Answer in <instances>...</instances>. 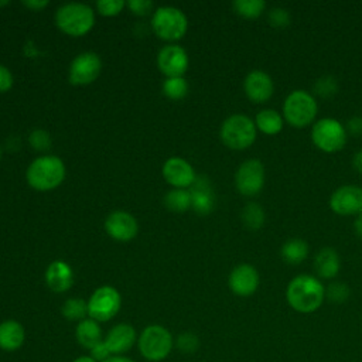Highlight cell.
Returning <instances> with one entry per match:
<instances>
[{"label": "cell", "mask_w": 362, "mask_h": 362, "mask_svg": "<svg viewBox=\"0 0 362 362\" xmlns=\"http://www.w3.org/2000/svg\"><path fill=\"white\" fill-rule=\"evenodd\" d=\"M89 356L92 359H95L96 362H105L106 359H109L112 356V354L109 352L105 341H100L92 349H89Z\"/></svg>", "instance_id": "cell-37"}, {"label": "cell", "mask_w": 362, "mask_h": 362, "mask_svg": "<svg viewBox=\"0 0 362 362\" xmlns=\"http://www.w3.org/2000/svg\"><path fill=\"white\" fill-rule=\"evenodd\" d=\"M72 362H96V361L92 359L90 356H85V355H83V356H78V358L74 359Z\"/></svg>", "instance_id": "cell-45"}, {"label": "cell", "mask_w": 362, "mask_h": 362, "mask_svg": "<svg viewBox=\"0 0 362 362\" xmlns=\"http://www.w3.org/2000/svg\"><path fill=\"white\" fill-rule=\"evenodd\" d=\"M61 313L66 320L79 322V321L85 320V317L88 315V301H85L83 298H78V297L68 298L64 303Z\"/></svg>", "instance_id": "cell-29"}, {"label": "cell", "mask_w": 362, "mask_h": 362, "mask_svg": "<svg viewBox=\"0 0 362 362\" xmlns=\"http://www.w3.org/2000/svg\"><path fill=\"white\" fill-rule=\"evenodd\" d=\"M240 219L245 228L250 230H257L263 226L266 214H264V209L257 202H249L243 206L240 212Z\"/></svg>", "instance_id": "cell-26"}, {"label": "cell", "mask_w": 362, "mask_h": 362, "mask_svg": "<svg viewBox=\"0 0 362 362\" xmlns=\"http://www.w3.org/2000/svg\"><path fill=\"white\" fill-rule=\"evenodd\" d=\"M124 4L126 3L123 0H99V1H96V10L102 16L112 17V16L119 14L123 10Z\"/></svg>", "instance_id": "cell-35"}, {"label": "cell", "mask_w": 362, "mask_h": 362, "mask_svg": "<svg viewBox=\"0 0 362 362\" xmlns=\"http://www.w3.org/2000/svg\"><path fill=\"white\" fill-rule=\"evenodd\" d=\"M174 346L171 332L163 325L146 327L137 338V348L141 356L148 362H160L165 359Z\"/></svg>", "instance_id": "cell-5"}, {"label": "cell", "mask_w": 362, "mask_h": 362, "mask_svg": "<svg viewBox=\"0 0 362 362\" xmlns=\"http://www.w3.org/2000/svg\"><path fill=\"white\" fill-rule=\"evenodd\" d=\"M0 157H1V148H0Z\"/></svg>", "instance_id": "cell-46"}, {"label": "cell", "mask_w": 362, "mask_h": 362, "mask_svg": "<svg viewBox=\"0 0 362 362\" xmlns=\"http://www.w3.org/2000/svg\"><path fill=\"white\" fill-rule=\"evenodd\" d=\"M13 86V75L4 65L0 64V93L7 92Z\"/></svg>", "instance_id": "cell-40"}, {"label": "cell", "mask_w": 362, "mask_h": 362, "mask_svg": "<svg viewBox=\"0 0 362 362\" xmlns=\"http://www.w3.org/2000/svg\"><path fill=\"white\" fill-rule=\"evenodd\" d=\"M163 175L165 181L175 188H185L195 181L192 165L181 157H171L163 165Z\"/></svg>", "instance_id": "cell-18"}, {"label": "cell", "mask_w": 362, "mask_h": 362, "mask_svg": "<svg viewBox=\"0 0 362 362\" xmlns=\"http://www.w3.org/2000/svg\"><path fill=\"white\" fill-rule=\"evenodd\" d=\"M55 21L65 34L81 37L93 27L95 13L83 3H68L57 10Z\"/></svg>", "instance_id": "cell-7"}, {"label": "cell", "mask_w": 362, "mask_h": 362, "mask_svg": "<svg viewBox=\"0 0 362 362\" xmlns=\"http://www.w3.org/2000/svg\"><path fill=\"white\" fill-rule=\"evenodd\" d=\"M260 284V276L255 266L242 263L232 269L228 277V286L235 296L249 297L256 293Z\"/></svg>", "instance_id": "cell-13"}, {"label": "cell", "mask_w": 362, "mask_h": 362, "mask_svg": "<svg viewBox=\"0 0 362 362\" xmlns=\"http://www.w3.org/2000/svg\"><path fill=\"white\" fill-rule=\"evenodd\" d=\"M314 272L320 279L331 280L337 277L341 269V257L334 247H321L314 256Z\"/></svg>", "instance_id": "cell-20"}, {"label": "cell", "mask_w": 362, "mask_h": 362, "mask_svg": "<svg viewBox=\"0 0 362 362\" xmlns=\"http://www.w3.org/2000/svg\"><path fill=\"white\" fill-rule=\"evenodd\" d=\"M232 7L243 18L255 20L264 13L266 1L264 0H235L232 3Z\"/></svg>", "instance_id": "cell-27"}, {"label": "cell", "mask_w": 362, "mask_h": 362, "mask_svg": "<svg viewBox=\"0 0 362 362\" xmlns=\"http://www.w3.org/2000/svg\"><path fill=\"white\" fill-rule=\"evenodd\" d=\"M157 64L167 78L182 76L188 68V55L180 45H165L158 52Z\"/></svg>", "instance_id": "cell-15"}, {"label": "cell", "mask_w": 362, "mask_h": 362, "mask_svg": "<svg viewBox=\"0 0 362 362\" xmlns=\"http://www.w3.org/2000/svg\"><path fill=\"white\" fill-rule=\"evenodd\" d=\"M256 129L266 136H276L283 130L284 119L283 115L274 109H262L255 117Z\"/></svg>", "instance_id": "cell-24"}, {"label": "cell", "mask_w": 362, "mask_h": 362, "mask_svg": "<svg viewBox=\"0 0 362 362\" xmlns=\"http://www.w3.org/2000/svg\"><path fill=\"white\" fill-rule=\"evenodd\" d=\"M164 204L174 212H184L191 206V194L184 188H174L165 194Z\"/></svg>", "instance_id": "cell-28"}, {"label": "cell", "mask_w": 362, "mask_h": 362, "mask_svg": "<svg viewBox=\"0 0 362 362\" xmlns=\"http://www.w3.org/2000/svg\"><path fill=\"white\" fill-rule=\"evenodd\" d=\"M25 177L34 189L48 191L64 181L65 165L57 156H42L28 165Z\"/></svg>", "instance_id": "cell-3"}, {"label": "cell", "mask_w": 362, "mask_h": 362, "mask_svg": "<svg viewBox=\"0 0 362 362\" xmlns=\"http://www.w3.org/2000/svg\"><path fill=\"white\" fill-rule=\"evenodd\" d=\"M346 133L354 136V137H359L362 136V116H354L351 117L346 124H345Z\"/></svg>", "instance_id": "cell-39"}, {"label": "cell", "mask_w": 362, "mask_h": 362, "mask_svg": "<svg viewBox=\"0 0 362 362\" xmlns=\"http://www.w3.org/2000/svg\"><path fill=\"white\" fill-rule=\"evenodd\" d=\"M153 30L154 33L167 41H175L180 40L188 28V20L185 14L171 6L158 7L153 14Z\"/></svg>", "instance_id": "cell-8"}, {"label": "cell", "mask_w": 362, "mask_h": 362, "mask_svg": "<svg viewBox=\"0 0 362 362\" xmlns=\"http://www.w3.org/2000/svg\"><path fill=\"white\" fill-rule=\"evenodd\" d=\"M23 4L31 10H41L48 4V1L47 0H28V1L24 0Z\"/></svg>", "instance_id": "cell-41"}, {"label": "cell", "mask_w": 362, "mask_h": 362, "mask_svg": "<svg viewBox=\"0 0 362 362\" xmlns=\"http://www.w3.org/2000/svg\"><path fill=\"white\" fill-rule=\"evenodd\" d=\"M243 90L253 103H264L274 93V82L267 72L253 69L245 76Z\"/></svg>", "instance_id": "cell-14"}, {"label": "cell", "mask_w": 362, "mask_h": 362, "mask_svg": "<svg viewBox=\"0 0 362 362\" xmlns=\"http://www.w3.org/2000/svg\"><path fill=\"white\" fill-rule=\"evenodd\" d=\"M30 143L35 150H47L51 144V137L45 130H34L30 134Z\"/></svg>", "instance_id": "cell-36"}, {"label": "cell", "mask_w": 362, "mask_h": 362, "mask_svg": "<svg viewBox=\"0 0 362 362\" xmlns=\"http://www.w3.org/2000/svg\"><path fill=\"white\" fill-rule=\"evenodd\" d=\"M137 332L130 324L120 322L107 331L103 341L112 356H117L130 351L137 344Z\"/></svg>", "instance_id": "cell-16"}, {"label": "cell", "mask_w": 362, "mask_h": 362, "mask_svg": "<svg viewBox=\"0 0 362 362\" xmlns=\"http://www.w3.org/2000/svg\"><path fill=\"white\" fill-rule=\"evenodd\" d=\"M352 165H354V168H355L359 174H362V148L354 154V157H352Z\"/></svg>", "instance_id": "cell-42"}, {"label": "cell", "mask_w": 362, "mask_h": 362, "mask_svg": "<svg viewBox=\"0 0 362 362\" xmlns=\"http://www.w3.org/2000/svg\"><path fill=\"white\" fill-rule=\"evenodd\" d=\"M75 337L78 344L85 349H92L96 344L103 341L102 328L98 321L92 318H85L78 322L75 328Z\"/></svg>", "instance_id": "cell-23"}, {"label": "cell", "mask_w": 362, "mask_h": 362, "mask_svg": "<svg viewBox=\"0 0 362 362\" xmlns=\"http://www.w3.org/2000/svg\"><path fill=\"white\" fill-rule=\"evenodd\" d=\"M351 296V288L344 281H332L325 287V298H328L331 303L341 304L346 301Z\"/></svg>", "instance_id": "cell-32"}, {"label": "cell", "mask_w": 362, "mask_h": 362, "mask_svg": "<svg viewBox=\"0 0 362 362\" xmlns=\"http://www.w3.org/2000/svg\"><path fill=\"white\" fill-rule=\"evenodd\" d=\"M177 348L184 354H192L199 348V339L194 332H181L177 337Z\"/></svg>", "instance_id": "cell-34"}, {"label": "cell", "mask_w": 362, "mask_h": 362, "mask_svg": "<svg viewBox=\"0 0 362 362\" xmlns=\"http://www.w3.org/2000/svg\"><path fill=\"white\" fill-rule=\"evenodd\" d=\"M311 141L324 153H337L342 150L348 140L345 124L334 117H322L311 126Z\"/></svg>", "instance_id": "cell-6"}, {"label": "cell", "mask_w": 362, "mask_h": 362, "mask_svg": "<svg viewBox=\"0 0 362 362\" xmlns=\"http://www.w3.org/2000/svg\"><path fill=\"white\" fill-rule=\"evenodd\" d=\"M267 21L274 28H286L291 23V14L287 8L276 6L267 11Z\"/></svg>", "instance_id": "cell-33"}, {"label": "cell", "mask_w": 362, "mask_h": 362, "mask_svg": "<svg viewBox=\"0 0 362 362\" xmlns=\"http://www.w3.org/2000/svg\"><path fill=\"white\" fill-rule=\"evenodd\" d=\"M102 68V61L95 52H82L74 58L69 66V82L74 85H88L93 82Z\"/></svg>", "instance_id": "cell-12"}, {"label": "cell", "mask_w": 362, "mask_h": 362, "mask_svg": "<svg viewBox=\"0 0 362 362\" xmlns=\"http://www.w3.org/2000/svg\"><path fill=\"white\" fill-rule=\"evenodd\" d=\"M127 7L139 16H146L153 8V1L150 0H130L127 1Z\"/></svg>", "instance_id": "cell-38"}, {"label": "cell", "mask_w": 362, "mask_h": 362, "mask_svg": "<svg viewBox=\"0 0 362 362\" xmlns=\"http://www.w3.org/2000/svg\"><path fill=\"white\" fill-rule=\"evenodd\" d=\"M257 129L255 120L246 115L235 113L226 117L219 130L222 143L232 150H245L256 140Z\"/></svg>", "instance_id": "cell-4"}, {"label": "cell", "mask_w": 362, "mask_h": 362, "mask_svg": "<svg viewBox=\"0 0 362 362\" xmlns=\"http://www.w3.org/2000/svg\"><path fill=\"white\" fill-rule=\"evenodd\" d=\"M191 206L199 215H208L215 206L214 188L208 178L197 177L189 189Z\"/></svg>", "instance_id": "cell-19"}, {"label": "cell", "mask_w": 362, "mask_h": 362, "mask_svg": "<svg viewBox=\"0 0 362 362\" xmlns=\"http://www.w3.org/2000/svg\"><path fill=\"white\" fill-rule=\"evenodd\" d=\"M105 229L115 240L127 242L137 235L139 228L133 215L124 211H115L107 215Z\"/></svg>", "instance_id": "cell-17"}, {"label": "cell", "mask_w": 362, "mask_h": 362, "mask_svg": "<svg viewBox=\"0 0 362 362\" xmlns=\"http://www.w3.org/2000/svg\"><path fill=\"white\" fill-rule=\"evenodd\" d=\"M331 211L341 216L358 215L362 212V188L358 185H341L329 197Z\"/></svg>", "instance_id": "cell-11"}, {"label": "cell", "mask_w": 362, "mask_h": 362, "mask_svg": "<svg viewBox=\"0 0 362 362\" xmlns=\"http://www.w3.org/2000/svg\"><path fill=\"white\" fill-rule=\"evenodd\" d=\"M163 92L170 99H182L188 92V83L182 76L167 78L163 83Z\"/></svg>", "instance_id": "cell-30"}, {"label": "cell", "mask_w": 362, "mask_h": 362, "mask_svg": "<svg viewBox=\"0 0 362 362\" xmlns=\"http://www.w3.org/2000/svg\"><path fill=\"white\" fill-rule=\"evenodd\" d=\"M338 81L332 75H322L314 82V93L318 95L320 98H331L338 92Z\"/></svg>", "instance_id": "cell-31"}, {"label": "cell", "mask_w": 362, "mask_h": 362, "mask_svg": "<svg viewBox=\"0 0 362 362\" xmlns=\"http://www.w3.org/2000/svg\"><path fill=\"white\" fill-rule=\"evenodd\" d=\"M105 362H136V361H133L130 358H126V356H122V355H117V356H110Z\"/></svg>", "instance_id": "cell-44"}, {"label": "cell", "mask_w": 362, "mask_h": 362, "mask_svg": "<svg viewBox=\"0 0 362 362\" xmlns=\"http://www.w3.org/2000/svg\"><path fill=\"white\" fill-rule=\"evenodd\" d=\"M264 165L257 158L243 161L235 174L236 189L245 197L257 195L264 185Z\"/></svg>", "instance_id": "cell-10"}, {"label": "cell", "mask_w": 362, "mask_h": 362, "mask_svg": "<svg viewBox=\"0 0 362 362\" xmlns=\"http://www.w3.org/2000/svg\"><path fill=\"white\" fill-rule=\"evenodd\" d=\"M286 300L294 311L311 314L322 305L325 300V286L313 274L294 276L287 284Z\"/></svg>", "instance_id": "cell-1"}, {"label": "cell", "mask_w": 362, "mask_h": 362, "mask_svg": "<svg viewBox=\"0 0 362 362\" xmlns=\"http://www.w3.org/2000/svg\"><path fill=\"white\" fill-rule=\"evenodd\" d=\"M280 256L287 264H300L308 256V243L301 238H290L281 245Z\"/></svg>", "instance_id": "cell-25"}, {"label": "cell", "mask_w": 362, "mask_h": 362, "mask_svg": "<svg viewBox=\"0 0 362 362\" xmlns=\"http://www.w3.org/2000/svg\"><path fill=\"white\" fill-rule=\"evenodd\" d=\"M120 305L122 297L119 291L112 286H102L88 300V315L98 322H105L119 313Z\"/></svg>", "instance_id": "cell-9"}, {"label": "cell", "mask_w": 362, "mask_h": 362, "mask_svg": "<svg viewBox=\"0 0 362 362\" xmlns=\"http://www.w3.org/2000/svg\"><path fill=\"white\" fill-rule=\"evenodd\" d=\"M45 281L52 291L64 293L74 284V272L64 260H55L47 267Z\"/></svg>", "instance_id": "cell-21"}, {"label": "cell", "mask_w": 362, "mask_h": 362, "mask_svg": "<svg viewBox=\"0 0 362 362\" xmlns=\"http://www.w3.org/2000/svg\"><path fill=\"white\" fill-rule=\"evenodd\" d=\"M24 341L25 331L17 320H6L0 322V349L14 352L23 346Z\"/></svg>", "instance_id": "cell-22"}, {"label": "cell", "mask_w": 362, "mask_h": 362, "mask_svg": "<svg viewBox=\"0 0 362 362\" xmlns=\"http://www.w3.org/2000/svg\"><path fill=\"white\" fill-rule=\"evenodd\" d=\"M354 230L359 239H362V212L355 216L354 221Z\"/></svg>", "instance_id": "cell-43"}, {"label": "cell", "mask_w": 362, "mask_h": 362, "mask_svg": "<svg viewBox=\"0 0 362 362\" xmlns=\"http://www.w3.org/2000/svg\"><path fill=\"white\" fill-rule=\"evenodd\" d=\"M318 103L313 93L304 89L291 90L283 102V119L296 129H303L315 122Z\"/></svg>", "instance_id": "cell-2"}]
</instances>
